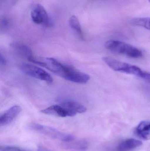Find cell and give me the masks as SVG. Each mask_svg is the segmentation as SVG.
Returning a JSON list of instances; mask_svg holds the SVG:
<instances>
[{"label": "cell", "mask_w": 150, "mask_h": 151, "mask_svg": "<svg viewBox=\"0 0 150 151\" xmlns=\"http://www.w3.org/2000/svg\"><path fill=\"white\" fill-rule=\"evenodd\" d=\"M54 73L69 81L78 83H85L90 79V76L77 70L55 59L53 60Z\"/></svg>", "instance_id": "obj_1"}, {"label": "cell", "mask_w": 150, "mask_h": 151, "mask_svg": "<svg viewBox=\"0 0 150 151\" xmlns=\"http://www.w3.org/2000/svg\"><path fill=\"white\" fill-rule=\"evenodd\" d=\"M103 60L107 66L114 71L135 76L145 80L148 72L136 65L121 62L110 57H104Z\"/></svg>", "instance_id": "obj_2"}, {"label": "cell", "mask_w": 150, "mask_h": 151, "mask_svg": "<svg viewBox=\"0 0 150 151\" xmlns=\"http://www.w3.org/2000/svg\"><path fill=\"white\" fill-rule=\"evenodd\" d=\"M105 47L113 53L126 56L130 58L136 59L142 57L143 55L141 50L139 49L120 41H108L105 43Z\"/></svg>", "instance_id": "obj_3"}, {"label": "cell", "mask_w": 150, "mask_h": 151, "mask_svg": "<svg viewBox=\"0 0 150 151\" xmlns=\"http://www.w3.org/2000/svg\"><path fill=\"white\" fill-rule=\"evenodd\" d=\"M29 127L32 130H34L52 139L61 141L64 142H70L75 139L73 135L62 133L52 127L44 126L37 123H33Z\"/></svg>", "instance_id": "obj_4"}, {"label": "cell", "mask_w": 150, "mask_h": 151, "mask_svg": "<svg viewBox=\"0 0 150 151\" xmlns=\"http://www.w3.org/2000/svg\"><path fill=\"white\" fill-rule=\"evenodd\" d=\"M20 70L26 75L31 77L51 83L53 80L51 76L45 70L36 65L23 63L20 65Z\"/></svg>", "instance_id": "obj_5"}, {"label": "cell", "mask_w": 150, "mask_h": 151, "mask_svg": "<svg viewBox=\"0 0 150 151\" xmlns=\"http://www.w3.org/2000/svg\"><path fill=\"white\" fill-rule=\"evenodd\" d=\"M31 17L35 24H43L48 27L52 26V21L46 11L41 4H36L33 7L31 12Z\"/></svg>", "instance_id": "obj_6"}, {"label": "cell", "mask_w": 150, "mask_h": 151, "mask_svg": "<svg viewBox=\"0 0 150 151\" xmlns=\"http://www.w3.org/2000/svg\"><path fill=\"white\" fill-rule=\"evenodd\" d=\"M41 112L44 114L54 115L63 118L73 117L76 115V114L66 109L60 104L51 106L44 110H41Z\"/></svg>", "instance_id": "obj_7"}, {"label": "cell", "mask_w": 150, "mask_h": 151, "mask_svg": "<svg viewBox=\"0 0 150 151\" xmlns=\"http://www.w3.org/2000/svg\"><path fill=\"white\" fill-rule=\"evenodd\" d=\"M21 111L19 106L15 105L4 112L0 117V126H5L11 123Z\"/></svg>", "instance_id": "obj_8"}, {"label": "cell", "mask_w": 150, "mask_h": 151, "mask_svg": "<svg viewBox=\"0 0 150 151\" xmlns=\"http://www.w3.org/2000/svg\"><path fill=\"white\" fill-rule=\"evenodd\" d=\"M136 134L144 140H150V121L141 122L136 128Z\"/></svg>", "instance_id": "obj_9"}, {"label": "cell", "mask_w": 150, "mask_h": 151, "mask_svg": "<svg viewBox=\"0 0 150 151\" xmlns=\"http://www.w3.org/2000/svg\"><path fill=\"white\" fill-rule=\"evenodd\" d=\"M60 105L76 114L77 113H83L87 111V109L84 106L78 102L72 100L63 101Z\"/></svg>", "instance_id": "obj_10"}, {"label": "cell", "mask_w": 150, "mask_h": 151, "mask_svg": "<svg viewBox=\"0 0 150 151\" xmlns=\"http://www.w3.org/2000/svg\"><path fill=\"white\" fill-rule=\"evenodd\" d=\"M11 47L17 53L26 58L27 60L33 57L32 51L29 47L23 43L15 42L11 44Z\"/></svg>", "instance_id": "obj_11"}, {"label": "cell", "mask_w": 150, "mask_h": 151, "mask_svg": "<svg viewBox=\"0 0 150 151\" xmlns=\"http://www.w3.org/2000/svg\"><path fill=\"white\" fill-rule=\"evenodd\" d=\"M142 145V142L137 139H127L122 142L118 147V150L119 151H129L136 149Z\"/></svg>", "instance_id": "obj_12"}, {"label": "cell", "mask_w": 150, "mask_h": 151, "mask_svg": "<svg viewBox=\"0 0 150 151\" xmlns=\"http://www.w3.org/2000/svg\"><path fill=\"white\" fill-rule=\"evenodd\" d=\"M63 145L67 149L80 151H85L88 147L87 142L82 139L76 140L75 139L70 142H65Z\"/></svg>", "instance_id": "obj_13"}, {"label": "cell", "mask_w": 150, "mask_h": 151, "mask_svg": "<svg viewBox=\"0 0 150 151\" xmlns=\"http://www.w3.org/2000/svg\"><path fill=\"white\" fill-rule=\"evenodd\" d=\"M69 23L70 27L75 30L77 33L80 35V37L82 38V31L81 25H80V22L78 20V18L76 16H72L70 18Z\"/></svg>", "instance_id": "obj_14"}, {"label": "cell", "mask_w": 150, "mask_h": 151, "mask_svg": "<svg viewBox=\"0 0 150 151\" xmlns=\"http://www.w3.org/2000/svg\"><path fill=\"white\" fill-rule=\"evenodd\" d=\"M0 151H31L16 146H2L0 147Z\"/></svg>", "instance_id": "obj_15"}, {"label": "cell", "mask_w": 150, "mask_h": 151, "mask_svg": "<svg viewBox=\"0 0 150 151\" xmlns=\"http://www.w3.org/2000/svg\"><path fill=\"white\" fill-rule=\"evenodd\" d=\"M143 27L148 30H150V18H145Z\"/></svg>", "instance_id": "obj_16"}, {"label": "cell", "mask_w": 150, "mask_h": 151, "mask_svg": "<svg viewBox=\"0 0 150 151\" xmlns=\"http://www.w3.org/2000/svg\"><path fill=\"white\" fill-rule=\"evenodd\" d=\"M0 62H1V65L3 66L6 65L7 63L6 59L1 54L0 55Z\"/></svg>", "instance_id": "obj_17"}, {"label": "cell", "mask_w": 150, "mask_h": 151, "mask_svg": "<svg viewBox=\"0 0 150 151\" xmlns=\"http://www.w3.org/2000/svg\"><path fill=\"white\" fill-rule=\"evenodd\" d=\"M149 2L150 3V0H149Z\"/></svg>", "instance_id": "obj_18"}]
</instances>
